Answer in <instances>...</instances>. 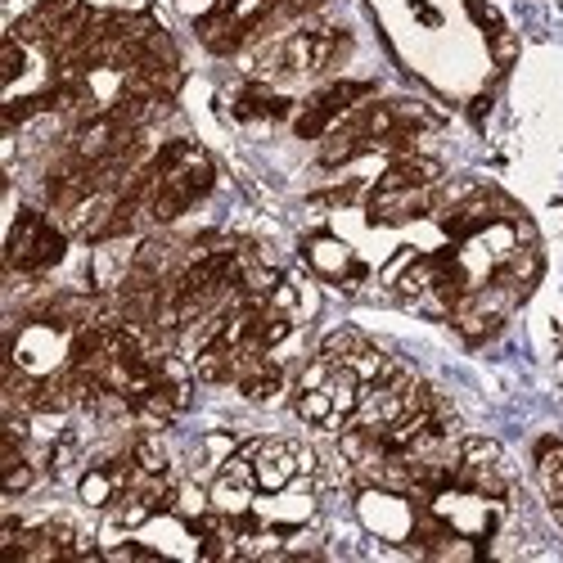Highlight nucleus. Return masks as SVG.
<instances>
[{"label":"nucleus","mask_w":563,"mask_h":563,"mask_svg":"<svg viewBox=\"0 0 563 563\" xmlns=\"http://www.w3.org/2000/svg\"><path fill=\"white\" fill-rule=\"evenodd\" d=\"M64 253H68L64 230L50 226V221L37 217V212H19V221H14V230H10V248H5L10 271L41 275V271L64 262Z\"/></svg>","instance_id":"f257e3e1"},{"label":"nucleus","mask_w":563,"mask_h":563,"mask_svg":"<svg viewBox=\"0 0 563 563\" xmlns=\"http://www.w3.org/2000/svg\"><path fill=\"white\" fill-rule=\"evenodd\" d=\"M370 95H374V86H365V82H334V86H325V91L311 95V104L298 113L293 131H298L302 140L329 136V131L338 127V118H343V113H352L356 104H365Z\"/></svg>","instance_id":"f03ea898"},{"label":"nucleus","mask_w":563,"mask_h":563,"mask_svg":"<svg viewBox=\"0 0 563 563\" xmlns=\"http://www.w3.org/2000/svg\"><path fill=\"white\" fill-rule=\"evenodd\" d=\"M239 451L253 455L257 487L262 491H284L302 473V446H293V442H275L271 437V442H244Z\"/></svg>","instance_id":"7ed1b4c3"},{"label":"nucleus","mask_w":563,"mask_h":563,"mask_svg":"<svg viewBox=\"0 0 563 563\" xmlns=\"http://www.w3.org/2000/svg\"><path fill=\"white\" fill-rule=\"evenodd\" d=\"M433 181H442V167L424 154H397L388 163V172L379 176L374 194H397V190H433Z\"/></svg>","instance_id":"20e7f679"},{"label":"nucleus","mask_w":563,"mask_h":563,"mask_svg":"<svg viewBox=\"0 0 563 563\" xmlns=\"http://www.w3.org/2000/svg\"><path fill=\"white\" fill-rule=\"evenodd\" d=\"M361 514H365V523L374 527V532H383V536H406L410 527V509H406V500H397V491L392 487H370L361 496Z\"/></svg>","instance_id":"39448f33"},{"label":"nucleus","mask_w":563,"mask_h":563,"mask_svg":"<svg viewBox=\"0 0 563 563\" xmlns=\"http://www.w3.org/2000/svg\"><path fill=\"white\" fill-rule=\"evenodd\" d=\"M307 262H311V271L316 275H325V280H343L347 271H352V248L343 244V239H334V235H311L307 239Z\"/></svg>","instance_id":"423d86ee"},{"label":"nucleus","mask_w":563,"mask_h":563,"mask_svg":"<svg viewBox=\"0 0 563 563\" xmlns=\"http://www.w3.org/2000/svg\"><path fill=\"white\" fill-rule=\"evenodd\" d=\"M289 113V100L271 95L266 86H248L244 95L235 100V118L239 122H257V118H284Z\"/></svg>","instance_id":"0eeeda50"},{"label":"nucleus","mask_w":563,"mask_h":563,"mask_svg":"<svg viewBox=\"0 0 563 563\" xmlns=\"http://www.w3.org/2000/svg\"><path fill=\"white\" fill-rule=\"evenodd\" d=\"M284 388V370L275 361H257L253 370L239 379V392H244L248 401H275Z\"/></svg>","instance_id":"6e6552de"},{"label":"nucleus","mask_w":563,"mask_h":563,"mask_svg":"<svg viewBox=\"0 0 563 563\" xmlns=\"http://www.w3.org/2000/svg\"><path fill=\"white\" fill-rule=\"evenodd\" d=\"M392 289H397L401 298H419V293H428L433 289V257H415V262L392 280Z\"/></svg>","instance_id":"1a4fd4ad"},{"label":"nucleus","mask_w":563,"mask_h":563,"mask_svg":"<svg viewBox=\"0 0 563 563\" xmlns=\"http://www.w3.org/2000/svg\"><path fill=\"white\" fill-rule=\"evenodd\" d=\"M82 500L91 509H104V505H113V500H118V482H113V473L104 469V464L82 478Z\"/></svg>","instance_id":"9d476101"},{"label":"nucleus","mask_w":563,"mask_h":563,"mask_svg":"<svg viewBox=\"0 0 563 563\" xmlns=\"http://www.w3.org/2000/svg\"><path fill=\"white\" fill-rule=\"evenodd\" d=\"M347 370H352V374H356V379H361V383H379V379H388L392 361H388V356L379 352V347H370V343H365L361 352H356L352 361H347Z\"/></svg>","instance_id":"9b49d317"},{"label":"nucleus","mask_w":563,"mask_h":563,"mask_svg":"<svg viewBox=\"0 0 563 563\" xmlns=\"http://www.w3.org/2000/svg\"><path fill=\"white\" fill-rule=\"evenodd\" d=\"M361 347H365V338L356 334V329H338V334H329V338H325V347H320V356H329V361H334V365H347L356 352H361Z\"/></svg>","instance_id":"f8f14e48"},{"label":"nucleus","mask_w":563,"mask_h":563,"mask_svg":"<svg viewBox=\"0 0 563 563\" xmlns=\"http://www.w3.org/2000/svg\"><path fill=\"white\" fill-rule=\"evenodd\" d=\"M37 482V464H28V460H14V464H5V478H0V491L5 496H23V491Z\"/></svg>","instance_id":"ddd939ff"},{"label":"nucleus","mask_w":563,"mask_h":563,"mask_svg":"<svg viewBox=\"0 0 563 563\" xmlns=\"http://www.w3.org/2000/svg\"><path fill=\"white\" fill-rule=\"evenodd\" d=\"M131 455H136V464L145 473H167V451L158 437H140V442L131 446Z\"/></svg>","instance_id":"4468645a"},{"label":"nucleus","mask_w":563,"mask_h":563,"mask_svg":"<svg viewBox=\"0 0 563 563\" xmlns=\"http://www.w3.org/2000/svg\"><path fill=\"white\" fill-rule=\"evenodd\" d=\"M266 307L280 311V316H298V284L293 280H280L271 289V298H266Z\"/></svg>","instance_id":"2eb2a0df"},{"label":"nucleus","mask_w":563,"mask_h":563,"mask_svg":"<svg viewBox=\"0 0 563 563\" xmlns=\"http://www.w3.org/2000/svg\"><path fill=\"white\" fill-rule=\"evenodd\" d=\"M68 464H77V442H73V437H59V442L50 446V473H59V478H64Z\"/></svg>","instance_id":"dca6fc26"},{"label":"nucleus","mask_w":563,"mask_h":563,"mask_svg":"<svg viewBox=\"0 0 563 563\" xmlns=\"http://www.w3.org/2000/svg\"><path fill=\"white\" fill-rule=\"evenodd\" d=\"M23 64H28V59H23V41L10 32V41H5V82H19Z\"/></svg>","instance_id":"f3484780"},{"label":"nucleus","mask_w":563,"mask_h":563,"mask_svg":"<svg viewBox=\"0 0 563 563\" xmlns=\"http://www.w3.org/2000/svg\"><path fill=\"white\" fill-rule=\"evenodd\" d=\"M203 446H208V455H212V460H217V464H226L230 455L239 451V442H235V437H226V433H212Z\"/></svg>","instance_id":"a211bd4d"},{"label":"nucleus","mask_w":563,"mask_h":563,"mask_svg":"<svg viewBox=\"0 0 563 563\" xmlns=\"http://www.w3.org/2000/svg\"><path fill=\"white\" fill-rule=\"evenodd\" d=\"M320 0H271V10L275 14H307V10H316Z\"/></svg>","instance_id":"6ab92c4d"},{"label":"nucleus","mask_w":563,"mask_h":563,"mask_svg":"<svg viewBox=\"0 0 563 563\" xmlns=\"http://www.w3.org/2000/svg\"><path fill=\"white\" fill-rule=\"evenodd\" d=\"M415 257H419V253H415V248H406V253H397V257H392V262H388V271H383V280H388V284H392V280H397V275H401V271H406V266H410V262H415Z\"/></svg>","instance_id":"aec40b11"},{"label":"nucleus","mask_w":563,"mask_h":563,"mask_svg":"<svg viewBox=\"0 0 563 563\" xmlns=\"http://www.w3.org/2000/svg\"><path fill=\"white\" fill-rule=\"evenodd\" d=\"M410 5H415V10H419V19H424V23H437V10H428L424 0H410Z\"/></svg>","instance_id":"412c9836"},{"label":"nucleus","mask_w":563,"mask_h":563,"mask_svg":"<svg viewBox=\"0 0 563 563\" xmlns=\"http://www.w3.org/2000/svg\"><path fill=\"white\" fill-rule=\"evenodd\" d=\"M559 374H563V361H559Z\"/></svg>","instance_id":"4be33fe9"}]
</instances>
